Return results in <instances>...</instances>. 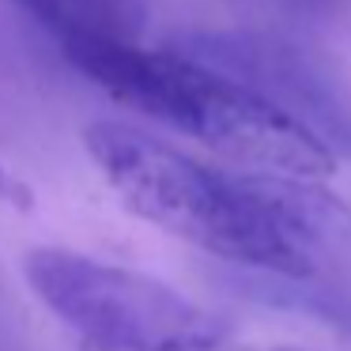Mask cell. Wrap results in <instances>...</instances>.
I'll list each match as a JSON object with an SVG mask.
<instances>
[{
	"mask_svg": "<svg viewBox=\"0 0 351 351\" xmlns=\"http://www.w3.org/2000/svg\"><path fill=\"white\" fill-rule=\"evenodd\" d=\"M61 49L95 87L238 170L298 178H328L336 170V152L313 129L178 49H144L140 42H72Z\"/></svg>",
	"mask_w": 351,
	"mask_h": 351,
	"instance_id": "cell-1",
	"label": "cell"
},
{
	"mask_svg": "<svg viewBox=\"0 0 351 351\" xmlns=\"http://www.w3.org/2000/svg\"><path fill=\"white\" fill-rule=\"evenodd\" d=\"M84 147L110 189L144 223L245 268L302 276L276 230L253 170H219L121 121L84 129Z\"/></svg>",
	"mask_w": 351,
	"mask_h": 351,
	"instance_id": "cell-2",
	"label": "cell"
},
{
	"mask_svg": "<svg viewBox=\"0 0 351 351\" xmlns=\"http://www.w3.org/2000/svg\"><path fill=\"white\" fill-rule=\"evenodd\" d=\"M23 276L34 298L91 351H204L227 336L170 283L76 250H31Z\"/></svg>",
	"mask_w": 351,
	"mask_h": 351,
	"instance_id": "cell-3",
	"label": "cell"
},
{
	"mask_svg": "<svg viewBox=\"0 0 351 351\" xmlns=\"http://www.w3.org/2000/svg\"><path fill=\"white\" fill-rule=\"evenodd\" d=\"M178 53L280 106L317 132L328 147L336 136H351V110L343 106L332 76L310 53L287 42L242 31H189L178 42Z\"/></svg>",
	"mask_w": 351,
	"mask_h": 351,
	"instance_id": "cell-4",
	"label": "cell"
},
{
	"mask_svg": "<svg viewBox=\"0 0 351 351\" xmlns=\"http://www.w3.org/2000/svg\"><path fill=\"white\" fill-rule=\"evenodd\" d=\"M257 193L276 230L295 253L302 276L340 272L351 276V204L340 200L321 178L261 174L253 170Z\"/></svg>",
	"mask_w": 351,
	"mask_h": 351,
	"instance_id": "cell-5",
	"label": "cell"
},
{
	"mask_svg": "<svg viewBox=\"0 0 351 351\" xmlns=\"http://www.w3.org/2000/svg\"><path fill=\"white\" fill-rule=\"evenodd\" d=\"M46 31L72 42H140L144 4L140 0H12Z\"/></svg>",
	"mask_w": 351,
	"mask_h": 351,
	"instance_id": "cell-6",
	"label": "cell"
},
{
	"mask_svg": "<svg viewBox=\"0 0 351 351\" xmlns=\"http://www.w3.org/2000/svg\"><path fill=\"white\" fill-rule=\"evenodd\" d=\"M204 351H298V348H253V343H234L230 336H223V340H215Z\"/></svg>",
	"mask_w": 351,
	"mask_h": 351,
	"instance_id": "cell-7",
	"label": "cell"
},
{
	"mask_svg": "<svg viewBox=\"0 0 351 351\" xmlns=\"http://www.w3.org/2000/svg\"><path fill=\"white\" fill-rule=\"evenodd\" d=\"M23 197H27V193L16 185V178L0 167V200H16V204H23Z\"/></svg>",
	"mask_w": 351,
	"mask_h": 351,
	"instance_id": "cell-8",
	"label": "cell"
}]
</instances>
